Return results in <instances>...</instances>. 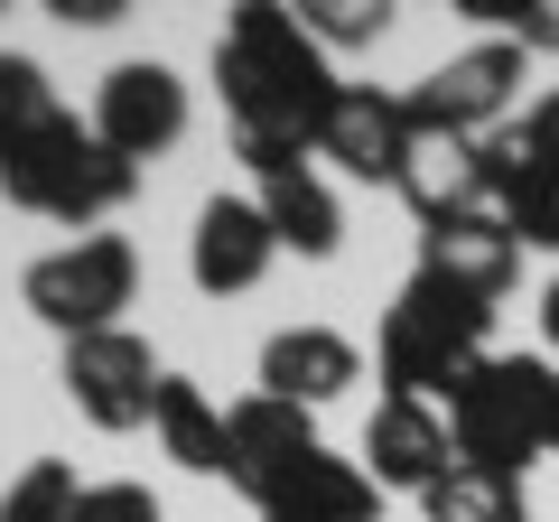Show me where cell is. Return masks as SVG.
<instances>
[{
    "label": "cell",
    "mask_w": 559,
    "mask_h": 522,
    "mask_svg": "<svg viewBox=\"0 0 559 522\" xmlns=\"http://www.w3.org/2000/svg\"><path fill=\"white\" fill-rule=\"evenodd\" d=\"M261 215H271L280 252H299V261H326V252L345 242V215H336V197H326V178H318L308 159L261 178Z\"/></svg>",
    "instance_id": "obj_18"
},
{
    "label": "cell",
    "mask_w": 559,
    "mask_h": 522,
    "mask_svg": "<svg viewBox=\"0 0 559 522\" xmlns=\"http://www.w3.org/2000/svg\"><path fill=\"white\" fill-rule=\"evenodd\" d=\"M448 466H457L448 411L439 402H392V392H382L373 420H364V476H373L382 495H429Z\"/></svg>",
    "instance_id": "obj_9"
},
{
    "label": "cell",
    "mask_w": 559,
    "mask_h": 522,
    "mask_svg": "<svg viewBox=\"0 0 559 522\" xmlns=\"http://www.w3.org/2000/svg\"><path fill=\"white\" fill-rule=\"evenodd\" d=\"M419 271L495 308L503 289H513V271H522V242H513V224H503L495 205H476V215H448V224L419 234Z\"/></svg>",
    "instance_id": "obj_13"
},
{
    "label": "cell",
    "mask_w": 559,
    "mask_h": 522,
    "mask_svg": "<svg viewBox=\"0 0 559 522\" xmlns=\"http://www.w3.org/2000/svg\"><path fill=\"white\" fill-rule=\"evenodd\" d=\"M75 522H168V513H159V495H150V485H84Z\"/></svg>",
    "instance_id": "obj_25"
},
{
    "label": "cell",
    "mask_w": 559,
    "mask_h": 522,
    "mask_svg": "<svg viewBox=\"0 0 559 522\" xmlns=\"http://www.w3.org/2000/svg\"><path fill=\"white\" fill-rule=\"evenodd\" d=\"M540 336H550V355H559V281L540 289Z\"/></svg>",
    "instance_id": "obj_28"
},
{
    "label": "cell",
    "mask_w": 559,
    "mask_h": 522,
    "mask_svg": "<svg viewBox=\"0 0 559 522\" xmlns=\"http://www.w3.org/2000/svg\"><path fill=\"white\" fill-rule=\"evenodd\" d=\"M299 28L318 47H373L392 28V10H373V0H318V10H299Z\"/></svg>",
    "instance_id": "obj_24"
},
{
    "label": "cell",
    "mask_w": 559,
    "mask_h": 522,
    "mask_svg": "<svg viewBox=\"0 0 559 522\" xmlns=\"http://www.w3.org/2000/svg\"><path fill=\"white\" fill-rule=\"evenodd\" d=\"M419 522H532V503H522V485H503V476L448 466V476L419 495Z\"/></svg>",
    "instance_id": "obj_19"
},
{
    "label": "cell",
    "mask_w": 559,
    "mask_h": 522,
    "mask_svg": "<svg viewBox=\"0 0 559 522\" xmlns=\"http://www.w3.org/2000/svg\"><path fill=\"white\" fill-rule=\"evenodd\" d=\"M503 224H513V242H532V252H559V150L532 141V168H522L513 197H503Z\"/></svg>",
    "instance_id": "obj_20"
},
{
    "label": "cell",
    "mask_w": 559,
    "mask_h": 522,
    "mask_svg": "<svg viewBox=\"0 0 559 522\" xmlns=\"http://www.w3.org/2000/svg\"><path fill=\"white\" fill-rule=\"evenodd\" d=\"M522 131H532V141H540V150H559V84H550V94H540V103H532V112H522Z\"/></svg>",
    "instance_id": "obj_27"
},
{
    "label": "cell",
    "mask_w": 559,
    "mask_h": 522,
    "mask_svg": "<svg viewBox=\"0 0 559 522\" xmlns=\"http://www.w3.org/2000/svg\"><path fill=\"white\" fill-rule=\"evenodd\" d=\"M224 429H234V485H242L252 503H271L280 485H289L308 458H318V411L271 402V392L234 402V411H224Z\"/></svg>",
    "instance_id": "obj_11"
},
{
    "label": "cell",
    "mask_w": 559,
    "mask_h": 522,
    "mask_svg": "<svg viewBox=\"0 0 559 522\" xmlns=\"http://www.w3.org/2000/svg\"><path fill=\"white\" fill-rule=\"evenodd\" d=\"M355 373H364V355L336 327H280V336L261 345V392H271V402H299V411L336 402Z\"/></svg>",
    "instance_id": "obj_14"
},
{
    "label": "cell",
    "mask_w": 559,
    "mask_h": 522,
    "mask_svg": "<svg viewBox=\"0 0 559 522\" xmlns=\"http://www.w3.org/2000/svg\"><path fill=\"white\" fill-rule=\"evenodd\" d=\"M57 20H66V28H112L121 0H57Z\"/></svg>",
    "instance_id": "obj_26"
},
{
    "label": "cell",
    "mask_w": 559,
    "mask_h": 522,
    "mask_svg": "<svg viewBox=\"0 0 559 522\" xmlns=\"http://www.w3.org/2000/svg\"><path fill=\"white\" fill-rule=\"evenodd\" d=\"M318 159H336L345 178H364V187H401V159H411V103L373 94V84H345L336 112L318 121Z\"/></svg>",
    "instance_id": "obj_10"
},
{
    "label": "cell",
    "mask_w": 559,
    "mask_h": 522,
    "mask_svg": "<svg viewBox=\"0 0 559 522\" xmlns=\"http://www.w3.org/2000/svg\"><path fill=\"white\" fill-rule=\"evenodd\" d=\"M75 503H84L75 466L66 458H28V476L0 495V522H75Z\"/></svg>",
    "instance_id": "obj_21"
},
{
    "label": "cell",
    "mask_w": 559,
    "mask_h": 522,
    "mask_svg": "<svg viewBox=\"0 0 559 522\" xmlns=\"http://www.w3.org/2000/svg\"><path fill=\"white\" fill-rule=\"evenodd\" d=\"M215 84H224V112H234V150L252 178L271 168H299L318 150V121L336 112V66L326 47L299 28V10L280 0H242L215 38Z\"/></svg>",
    "instance_id": "obj_1"
},
{
    "label": "cell",
    "mask_w": 559,
    "mask_h": 522,
    "mask_svg": "<svg viewBox=\"0 0 559 522\" xmlns=\"http://www.w3.org/2000/svg\"><path fill=\"white\" fill-rule=\"evenodd\" d=\"M476 28L513 38L522 57H559V0H457Z\"/></svg>",
    "instance_id": "obj_22"
},
{
    "label": "cell",
    "mask_w": 559,
    "mask_h": 522,
    "mask_svg": "<svg viewBox=\"0 0 559 522\" xmlns=\"http://www.w3.org/2000/svg\"><path fill=\"white\" fill-rule=\"evenodd\" d=\"M38 121H57L47 66H38V57H0V150H10V141H28Z\"/></svg>",
    "instance_id": "obj_23"
},
{
    "label": "cell",
    "mask_w": 559,
    "mask_h": 522,
    "mask_svg": "<svg viewBox=\"0 0 559 522\" xmlns=\"http://www.w3.org/2000/svg\"><path fill=\"white\" fill-rule=\"evenodd\" d=\"M178 131H187V84L168 75L159 57H131V66H112L103 75V94H94V141L112 150V159H159V150H178Z\"/></svg>",
    "instance_id": "obj_8"
},
{
    "label": "cell",
    "mask_w": 559,
    "mask_h": 522,
    "mask_svg": "<svg viewBox=\"0 0 559 522\" xmlns=\"http://www.w3.org/2000/svg\"><path fill=\"white\" fill-rule=\"evenodd\" d=\"M401 197H411L419 234L448 215H476L485 187H476V141H448V131H411V159H401Z\"/></svg>",
    "instance_id": "obj_15"
},
{
    "label": "cell",
    "mask_w": 559,
    "mask_h": 522,
    "mask_svg": "<svg viewBox=\"0 0 559 522\" xmlns=\"http://www.w3.org/2000/svg\"><path fill=\"white\" fill-rule=\"evenodd\" d=\"M150 429H159V448L187 466V476H234V429H224V411L205 402V382H187V373H159Z\"/></svg>",
    "instance_id": "obj_16"
},
{
    "label": "cell",
    "mask_w": 559,
    "mask_h": 522,
    "mask_svg": "<svg viewBox=\"0 0 559 522\" xmlns=\"http://www.w3.org/2000/svg\"><path fill=\"white\" fill-rule=\"evenodd\" d=\"M131 289H140V252H131L121 234H84V242H66V252L28 261L20 299L38 308V318L57 327L66 345H75V336H103V327H121Z\"/></svg>",
    "instance_id": "obj_5"
},
{
    "label": "cell",
    "mask_w": 559,
    "mask_h": 522,
    "mask_svg": "<svg viewBox=\"0 0 559 522\" xmlns=\"http://www.w3.org/2000/svg\"><path fill=\"white\" fill-rule=\"evenodd\" d=\"M66 402L94 429H140L150 402H159V364H150V336L131 327H103V336L66 345Z\"/></svg>",
    "instance_id": "obj_7"
},
{
    "label": "cell",
    "mask_w": 559,
    "mask_h": 522,
    "mask_svg": "<svg viewBox=\"0 0 559 522\" xmlns=\"http://www.w3.org/2000/svg\"><path fill=\"white\" fill-rule=\"evenodd\" d=\"M550 458H559V382H550Z\"/></svg>",
    "instance_id": "obj_29"
},
{
    "label": "cell",
    "mask_w": 559,
    "mask_h": 522,
    "mask_svg": "<svg viewBox=\"0 0 559 522\" xmlns=\"http://www.w3.org/2000/svg\"><path fill=\"white\" fill-rule=\"evenodd\" d=\"M271 261H280V234H271V215H261V197H205L197 234H187V271H197L205 299L252 289Z\"/></svg>",
    "instance_id": "obj_12"
},
{
    "label": "cell",
    "mask_w": 559,
    "mask_h": 522,
    "mask_svg": "<svg viewBox=\"0 0 559 522\" xmlns=\"http://www.w3.org/2000/svg\"><path fill=\"white\" fill-rule=\"evenodd\" d=\"M513 94H522V47L513 38H476L466 57H448L439 75H419L411 94V131H448V141H485L513 121Z\"/></svg>",
    "instance_id": "obj_6"
},
{
    "label": "cell",
    "mask_w": 559,
    "mask_h": 522,
    "mask_svg": "<svg viewBox=\"0 0 559 522\" xmlns=\"http://www.w3.org/2000/svg\"><path fill=\"white\" fill-rule=\"evenodd\" d=\"M131 187H140V168L112 159V150L94 141V121H75V112L38 121L28 141L0 150V197L28 205V215H47V224H94V215H112V205H131Z\"/></svg>",
    "instance_id": "obj_4"
},
{
    "label": "cell",
    "mask_w": 559,
    "mask_h": 522,
    "mask_svg": "<svg viewBox=\"0 0 559 522\" xmlns=\"http://www.w3.org/2000/svg\"><path fill=\"white\" fill-rule=\"evenodd\" d=\"M550 382H559V364H540V355H485L476 373L448 392L457 466L522 485V466L550 458Z\"/></svg>",
    "instance_id": "obj_3"
},
{
    "label": "cell",
    "mask_w": 559,
    "mask_h": 522,
    "mask_svg": "<svg viewBox=\"0 0 559 522\" xmlns=\"http://www.w3.org/2000/svg\"><path fill=\"white\" fill-rule=\"evenodd\" d=\"M373 513H382V485L355 458H326V448L261 503V522H373Z\"/></svg>",
    "instance_id": "obj_17"
},
{
    "label": "cell",
    "mask_w": 559,
    "mask_h": 522,
    "mask_svg": "<svg viewBox=\"0 0 559 522\" xmlns=\"http://www.w3.org/2000/svg\"><path fill=\"white\" fill-rule=\"evenodd\" d=\"M485 327H495V308H485V299L429 281V271H411L401 299L382 308V336H373L382 392H392V402H448V392L485 364Z\"/></svg>",
    "instance_id": "obj_2"
}]
</instances>
